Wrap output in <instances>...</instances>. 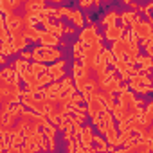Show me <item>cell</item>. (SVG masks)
Masks as SVG:
<instances>
[{
    "label": "cell",
    "mask_w": 153,
    "mask_h": 153,
    "mask_svg": "<svg viewBox=\"0 0 153 153\" xmlns=\"http://www.w3.org/2000/svg\"><path fill=\"white\" fill-rule=\"evenodd\" d=\"M92 148L96 149V153L99 151V153H108V151H112L114 148H110L108 144H106V140L103 139V137H99V135H94V139H92Z\"/></svg>",
    "instance_id": "cell-8"
},
{
    "label": "cell",
    "mask_w": 153,
    "mask_h": 153,
    "mask_svg": "<svg viewBox=\"0 0 153 153\" xmlns=\"http://www.w3.org/2000/svg\"><path fill=\"white\" fill-rule=\"evenodd\" d=\"M65 65H67V61H65V59H59V61L52 63L51 67H47V74L51 76L52 83L58 81V79H61L63 76H65Z\"/></svg>",
    "instance_id": "cell-4"
},
{
    "label": "cell",
    "mask_w": 153,
    "mask_h": 153,
    "mask_svg": "<svg viewBox=\"0 0 153 153\" xmlns=\"http://www.w3.org/2000/svg\"><path fill=\"white\" fill-rule=\"evenodd\" d=\"M130 87H131V92H139L142 96H148L151 92V79L146 74H137L130 79Z\"/></svg>",
    "instance_id": "cell-2"
},
{
    "label": "cell",
    "mask_w": 153,
    "mask_h": 153,
    "mask_svg": "<svg viewBox=\"0 0 153 153\" xmlns=\"http://www.w3.org/2000/svg\"><path fill=\"white\" fill-rule=\"evenodd\" d=\"M31 54H33V59L36 61V63H56V61H59V58H63V52L59 51V49H56V47H43V45H36L33 51H31Z\"/></svg>",
    "instance_id": "cell-1"
},
{
    "label": "cell",
    "mask_w": 153,
    "mask_h": 153,
    "mask_svg": "<svg viewBox=\"0 0 153 153\" xmlns=\"http://www.w3.org/2000/svg\"><path fill=\"white\" fill-rule=\"evenodd\" d=\"M40 42L43 43V47H56L59 45V38L47 33V31H40Z\"/></svg>",
    "instance_id": "cell-7"
},
{
    "label": "cell",
    "mask_w": 153,
    "mask_h": 153,
    "mask_svg": "<svg viewBox=\"0 0 153 153\" xmlns=\"http://www.w3.org/2000/svg\"><path fill=\"white\" fill-rule=\"evenodd\" d=\"M121 20H123V31L126 29V27H131L137 20H140V16H139V13H131V11H124V13H121Z\"/></svg>",
    "instance_id": "cell-5"
},
{
    "label": "cell",
    "mask_w": 153,
    "mask_h": 153,
    "mask_svg": "<svg viewBox=\"0 0 153 153\" xmlns=\"http://www.w3.org/2000/svg\"><path fill=\"white\" fill-rule=\"evenodd\" d=\"M117 18H119V13H117L115 9H108V11L105 13L103 20H101V25H103L105 29L114 27V25H115V22H117Z\"/></svg>",
    "instance_id": "cell-6"
},
{
    "label": "cell",
    "mask_w": 153,
    "mask_h": 153,
    "mask_svg": "<svg viewBox=\"0 0 153 153\" xmlns=\"http://www.w3.org/2000/svg\"><path fill=\"white\" fill-rule=\"evenodd\" d=\"M33 58V54H31V51H22V58L20 59H24V61H27V59H31Z\"/></svg>",
    "instance_id": "cell-11"
},
{
    "label": "cell",
    "mask_w": 153,
    "mask_h": 153,
    "mask_svg": "<svg viewBox=\"0 0 153 153\" xmlns=\"http://www.w3.org/2000/svg\"><path fill=\"white\" fill-rule=\"evenodd\" d=\"M131 33L135 34L137 40H142V42H148V40H153V29L148 22L144 20H137L133 25H131Z\"/></svg>",
    "instance_id": "cell-3"
},
{
    "label": "cell",
    "mask_w": 153,
    "mask_h": 153,
    "mask_svg": "<svg viewBox=\"0 0 153 153\" xmlns=\"http://www.w3.org/2000/svg\"><path fill=\"white\" fill-rule=\"evenodd\" d=\"M63 33H67V34H76V29H74L72 25H65V24H63Z\"/></svg>",
    "instance_id": "cell-10"
},
{
    "label": "cell",
    "mask_w": 153,
    "mask_h": 153,
    "mask_svg": "<svg viewBox=\"0 0 153 153\" xmlns=\"http://www.w3.org/2000/svg\"><path fill=\"white\" fill-rule=\"evenodd\" d=\"M123 29L121 27H117V25H114V27H108V29H105V38L106 40H110V42H117V40H121L123 38Z\"/></svg>",
    "instance_id": "cell-9"
},
{
    "label": "cell",
    "mask_w": 153,
    "mask_h": 153,
    "mask_svg": "<svg viewBox=\"0 0 153 153\" xmlns=\"http://www.w3.org/2000/svg\"><path fill=\"white\" fill-rule=\"evenodd\" d=\"M114 153H126V149H124V148H123V149H115Z\"/></svg>",
    "instance_id": "cell-12"
}]
</instances>
